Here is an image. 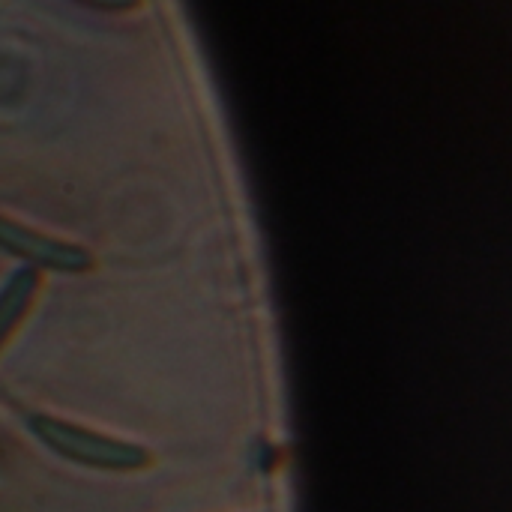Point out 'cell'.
<instances>
[{"mask_svg": "<svg viewBox=\"0 0 512 512\" xmlns=\"http://www.w3.org/2000/svg\"><path fill=\"white\" fill-rule=\"evenodd\" d=\"M27 429L33 438L48 447L54 456L90 468V471H105V474H135L153 465V453L141 444L93 432L87 426L51 417V414H33L27 420Z\"/></svg>", "mask_w": 512, "mask_h": 512, "instance_id": "cell-1", "label": "cell"}, {"mask_svg": "<svg viewBox=\"0 0 512 512\" xmlns=\"http://www.w3.org/2000/svg\"><path fill=\"white\" fill-rule=\"evenodd\" d=\"M0 249L12 258L27 261V267H33V270L78 276V273H90L96 267V258L90 249L60 240L54 234H45L39 228L21 225L3 213H0Z\"/></svg>", "mask_w": 512, "mask_h": 512, "instance_id": "cell-2", "label": "cell"}, {"mask_svg": "<svg viewBox=\"0 0 512 512\" xmlns=\"http://www.w3.org/2000/svg\"><path fill=\"white\" fill-rule=\"evenodd\" d=\"M39 288H42V276L33 267H18L3 282V288H0V351L12 339V333L21 327L27 312L33 309Z\"/></svg>", "mask_w": 512, "mask_h": 512, "instance_id": "cell-3", "label": "cell"}, {"mask_svg": "<svg viewBox=\"0 0 512 512\" xmlns=\"http://www.w3.org/2000/svg\"><path fill=\"white\" fill-rule=\"evenodd\" d=\"M72 3H81V6H90L99 12H129V9L141 6V0H72Z\"/></svg>", "mask_w": 512, "mask_h": 512, "instance_id": "cell-4", "label": "cell"}]
</instances>
